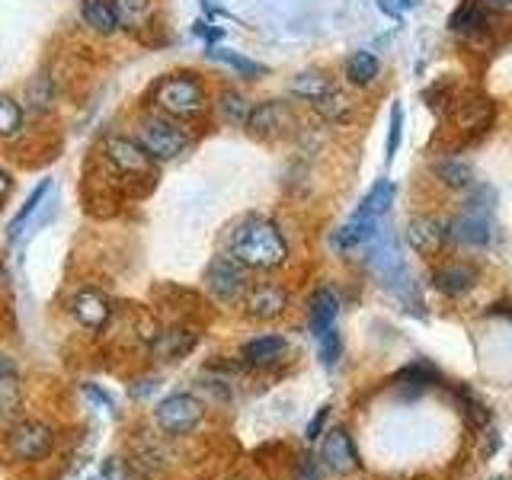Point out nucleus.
Wrapping results in <instances>:
<instances>
[{
	"instance_id": "nucleus-1",
	"label": "nucleus",
	"mask_w": 512,
	"mask_h": 480,
	"mask_svg": "<svg viewBox=\"0 0 512 480\" xmlns=\"http://www.w3.org/2000/svg\"><path fill=\"white\" fill-rule=\"evenodd\" d=\"M228 253H231V260H237L244 269L269 272L288 263V240L282 237L276 221L247 215L231 231Z\"/></svg>"
},
{
	"instance_id": "nucleus-2",
	"label": "nucleus",
	"mask_w": 512,
	"mask_h": 480,
	"mask_svg": "<svg viewBox=\"0 0 512 480\" xmlns=\"http://www.w3.org/2000/svg\"><path fill=\"white\" fill-rule=\"evenodd\" d=\"M151 106L154 112H164V116L183 122V119H199L208 109V93L199 74H167L160 77L154 90H151Z\"/></svg>"
},
{
	"instance_id": "nucleus-3",
	"label": "nucleus",
	"mask_w": 512,
	"mask_h": 480,
	"mask_svg": "<svg viewBox=\"0 0 512 480\" xmlns=\"http://www.w3.org/2000/svg\"><path fill=\"white\" fill-rule=\"evenodd\" d=\"M372 256H368V266H372L375 272V279L388 288V292H394L400 301L410 308V301H413V308H420V295H416V285H413V276H410V269H407V260H404V253H400L397 247V237L391 231H378L372 240Z\"/></svg>"
},
{
	"instance_id": "nucleus-4",
	"label": "nucleus",
	"mask_w": 512,
	"mask_h": 480,
	"mask_svg": "<svg viewBox=\"0 0 512 480\" xmlns=\"http://www.w3.org/2000/svg\"><path fill=\"white\" fill-rule=\"evenodd\" d=\"M448 237H455L464 247H493L496 224H493V189L474 186L464 212L448 224Z\"/></svg>"
},
{
	"instance_id": "nucleus-5",
	"label": "nucleus",
	"mask_w": 512,
	"mask_h": 480,
	"mask_svg": "<svg viewBox=\"0 0 512 480\" xmlns=\"http://www.w3.org/2000/svg\"><path fill=\"white\" fill-rule=\"evenodd\" d=\"M135 141L154 160H176V157H183L189 151V144H192L189 132L180 122L164 116V112H154V109L144 112V116H138Z\"/></svg>"
},
{
	"instance_id": "nucleus-6",
	"label": "nucleus",
	"mask_w": 512,
	"mask_h": 480,
	"mask_svg": "<svg viewBox=\"0 0 512 480\" xmlns=\"http://www.w3.org/2000/svg\"><path fill=\"white\" fill-rule=\"evenodd\" d=\"M205 292L212 295L218 304H234L247 295V269L240 266L237 260H231V256H215L212 263H208L205 269Z\"/></svg>"
},
{
	"instance_id": "nucleus-7",
	"label": "nucleus",
	"mask_w": 512,
	"mask_h": 480,
	"mask_svg": "<svg viewBox=\"0 0 512 480\" xmlns=\"http://www.w3.org/2000/svg\"><path fill=\"white\" fill-rule=\"evenodd\" d=\"M154 420L167 436H189L205 420V407L192 394H170L157 404Z\"/></svg>"
},
{
	"instance_id": "nucleus-8",
	"label": "nucleus",
	"mask_w": 512,
	"mask_h": 480,
	"mask_svg": "<svg viewBox=\"0 0 512 480\" xmlns=\"http://www.w3.org/2000/svg\"><path fill=\"white\" fill-rule=\"evenodd\" d=\"M103 157L109 160L112 170H116L119 176H135V180H148V176L154 173V164H157V160L144 151L135 138H119V135L106 138Z\"/></svg>"
},
{
	"instance_id": "nucleus-9",
	"label": "nucleus",
	"mask_w": 512,
	"mask_h": 480,
	"mask_svg": "<svg viewBox=\"0 0 512 480\" xmlns=\"http://www.w3.org/2000/svg\"><path fill=\"white\" fill-rule=\"evenodd\" d=\"M404 237H407L410 250L420 253V256H439L448 240H452V237H448V224L439 221V218H432V215L410 218Z\"/></svg>"
},
{
	"instance_id": "nucleus-10",
	"label": "nucleus",
	"mask_w": 512,
	"mask_h": 480,
	"mask_svg": "<svg viewBox=\"0 0 512 480\" xmlns=\"http://www.w3.org/2000/svg\"><path fill=\"white\" fill-rule=\"evenodd\" d=\"M320 461L327 464L333 474H352L362 468L356 445H352V436L346 429H330L324 445H320Z\"/></svg>"
},
{
	"instance_id": "nucleus-11",
	"label": "nucleus",
	"mask_w": 512,
	"mask_h": 480,
	"mask_svg": "<svg viewBox=\"0 0 512 480\" xmlns=\"http://www.w3.org/2000/svg\"><path fill=\"white\" fill-rule=\"evenodd\" d=\"M247 314L253 320H276L288 311V292L276 282H263V285H253L247 288Z\"/></svg>"
},
{
	"instance_id": "nucleus-12",
	"label": "nucleus",
	"mask_w": 512,
	"mask_h": 480,
	"mask_svg": "<svg viewBox=\"0 0 512 480\" xmlns=\"http://www.w3.org/2000/svg\"><path fill=\"white\" fill-rule=\"evenodd\" d=\"M13 452L26 458V461H42L48 452H52L55 445V436L52 429H48L45 423H20L13 429Z\"/></svg>"
},
{
	"instance_id": "nucleus-13",
	"label": "nucleus",
	"mask_w": 512,
	"mask_h": 480,
	"mask_svg": "<svg viewBox=\"0 0 512 480\" xmlns=\"http://www.w3.org/2000/svg\"><path fill=\"white\" fill-rule=\"evenodd\" d=\"M199 343V333L189 330V327H167L154 336L151 343V356L160 359V362H180L186 359L192 349Z\"/></svg>"
},
{
	"instance_id": "nucleus-14",
	"label": "nucleus",
	"mask_w": 512,
	"mask_h": 480,
	"mask_svg": "<svg viewBox=\"0 0 512 480\" xmlns=\"http://www.w3.org/2000/svg\"><path fill=\"white\" fill-rule=\"evenodd\" d=\"M477 282H480V272L471 263H448L432 272V285H436V292H442L445 298L468 295Z\"/></svg>"
},
{
	"instance_id": "nucleus-15",
	"label": "nucleus",
	"mask_w": 512,
	"mask_h": 480,
	"mask_svg": "<svg viewBox=\"0 0 512 480\" xmlns=\"http://www.w3.org/2000/svg\"><path fill=\"white\" fill-rule=\"evenodd\" d=\"M247 128L260 138L279 135V132H285V128H292V109H288L285 103H276V100L260 103V106H253Z\"/></svg>"
},
{
	"instance_id": "nucleus-16",
	"label": "nucleus",
	"mask_w": 512,
	"mask_h": 480,
	"mask_svg": "<svg viewBox=\"0 0 512 480\" xmlns=\"http://www.w3.org/2000/svg\"><path fill=\"white\" fill-rule=\"evenodd\" d=\"M71 314L80 327H87V330H103L106 327V320L112 314L109 308V301L100 295V292H93V288H87V292H80L74 295L71 301Z\"/></svg>"
},
{
	"instance_id": "nucleus-17",
	"label": "nucleus",
	"mask_w": 512,
	"mask_h": 480,
	"mask_svg": "<svg viewBox=\"0 0 512 480\" xmlns=\"http://www.w3.org/2000/svg\"><path fill=\"white\" fill-rule=\"evenodd\" d=\"M285 352H288V340L279 333H269V336H256V340H250L244 346V362L253 365V368H269V365H276L279 359H285Z\"/></svg>"
},
{
	"instance_id": "nucleus-18",
	"label": "nucleus",
	"mask_w": 512,
	"mask_h": 480,
	"mask_svg": "<svg viewBox=\"0 0 512 480\" xmlns=\"http://www.w3.org/2000/svg\"><path fill=\"white\" fill-rule=\"evenodd\" d=\"M336 314H340V298H336L330 288H317L308 301V324L311 333L320 336L327 333L330 327H336Z\"/></svg>"
},
{
	"instance_id": "nucleus-19",
	"label": "nucleus",
	"mask_w": 512,
	"mask_h": 480,
	"mask_svg": "<svg viewBox=\"0 0 512 480\" xmlns=\"http://www.w3.org/2000/svg\"><path fill=\"white\" fill-rule=\"evenodd\" d=\"M490 26V16L480 10L477 0H464V4L452 13V20H448V29L455 32L461 39H477L484 36Z\"/></svg>"
},
{
	"instance_id": "nucleus-20",
	"label": "nucleus",
	"mask_w": 512,
	"mask_h": 480,
	"mask_svg": "<svg viewBox=\"0 0 512 480\" xmlns=\"http://www.w3.org/2000/svg\"><path fill=\"white\" fill-rule=\"evenodd\" d=\"M333 87L336 84H333V80L324 71H301V74H295L292 80H288V93L298 96L301 103H311V106H317L320 100H324V96Z\"/></svg>"
},
{
	"instance_id": "nucleus-21",
	"label": "nucleus",
	"mask_w": 512,
	"mask_h": 480,
	"mask_svg": "<svg viewBox=\"0 0 512 480\" xmlns=\"http://www.w3.org/2000/svg\"><path fill=\"white\" fill-rule=\"evenodd\" d=\"M80 20H84V26L93 29L96 36H112V32L119 29L112 0H80Z\"/></svg>"
},
{
	"instance_id": "nucleus-22",
	"label": "nucleus",
	"mask_w": 512,
	"mask_h": 480,
	"mask_svg": "<svg viewBox=\"0 0 512 480\" xmlns=\"http://www.w3.org/2000/svg\"><path fill=\"white\" fill-rule=\"evenodd\" d=\"M436 381H439V372H436L432 365H426V362H413V365L400 368V372L394 375V384H397V388L404 391V394H410V397L429 391Z\"/></svg>"
},
{
	"instance_id": "nucleus-23",
	"label": "nucleus",
	"mask_w": 512,
	"mask_h": 480,
	"mask_svg": "<svg viewBox=\"0 0 512 480\" xmlns=\"http://www.w3.org/2000/svg\"><path fill=\"white\" fill-rule=\"evenodd\" d=\"M375 234H378V221L356 212L340 231H336V247H340V250H356V247L368 244V240H372Z\"/></svg>"
},
{
	"instance_id": "nucleus-24",
	"label": "nucleus",
	"mask_w": 512,
	"mask_h": 480,
	"mask_svg": "<svg viewBox=\"0 0 512 480\" xmlns=\"http://www.w3.org/2000/svg\"><path fill=\"white\" fill-rule=\"evenodd\" d=\"M346 80L352 87H372L378 74H381V61L372 52H352L346 58V68H343Z\"/></svg>"
},
{
	"instance_id": "nucleus-25",
	"label": "nucleus",
	"mask_w": 512,
	"mask_h": 480,
	"mask_svg": "<svg viewBox=\"0 0 512 480\" xmlns=\"http://www.w3.org/2000/svg\"><path fill=\"white\" fill-rule=\"evenodd\" d=\"M23 122H26L23 103L10 93H0V141H13L23 132Z\"/></svg>"
},
{
	"instance_id": "nucleus-26",
	"label": "nucleus",
	"mask_w": 512,
	"mask_h": 480,
	"mask_svg": "<svg viewBox=\"0 0 512 480\" xmlns=\"http://www.w3.org/2000/svg\"><path fill=\"white\" fill-rule=\"evenodd\" d=\"M391 202H394V183H391V180H378L372 189H368V196L362 199V205L356 208V212L365 215V218L381 221L384 212L391 208Z\"/></svg>"
},
{
	"instance_id": "nucleus-27",
	"label": "nucleus",
	"mask_w": 512,
	"mask_h": 480,
	"mask_svg": "<svg viewBox=\"0 0 512 480\" xmlns=\"http://www.w3.org/2000/svg\"><path fill=\"white\" fill-rule=\"evenodd\" d=\"M218 112H221V119L224 122H231V125H247L250 119V112H253V103L247 100L240 90H221L218 96Z\"/></svg>"
},
{
	"instance_id": "nucleus-28",
	"label": "nucleus",
	"mask_w": 512,
	"mask_h": 480,
	"mask_svg": "<svg viewBox=\"0 0 512 480\" xmlns=\"http://www.w3.org/2000/svg\"><path fill=\"white\" fill-rule=\"evenodd\" d=\"M112 10L125 29H144L151 20V0H112Z\"/></svg>"
},
{
	"instance_id": "nucleus-29",
	"label": "nucleus",
	"mask_w": 512,
	"mask_h": 480,
	"mask_svg": "<svg viewBox=\"0 0 512 480\" xmlns=\"http://www.w3.org/2000/svg\"><path fill=\"white\" fill-rule=\"evenodd\" d=\"M215 61H221V64H228L231 71H237L240 77H247V80H260V77H266V64H260V61H253V58H247V55H240V52H231V48H215V52H208Z\"/></svg>"
},
{
	"instance_id": "nucleus-30",
	"label": "nucleus",
	"mask_w": 512,
	"mask_h": 480,
	"mask_svg": "<svg viewBox=\"0 0 512 480\" xmlns=\"http://www.w3.org/2000/svg\"><path fill=\"white\" fill-rule=\"evenodd\" d=\"M314 109L320 112V119L330 122V125H343V122L352 119V103H349V96H346L343 90H336V87H333Z\"/></svg>"
},
{
	"instance_id": "nucleus-31",
	"label": "nucleus",
	"mask_w": 512,
	"mask_h": 480,
	"mask_svg": "<svg viewBox=\"0 0 512 480\" xmlns=\"http://www.w3.org/2000/svg\"><path fill=\"white\" fill-rule=\"evenodd\" d=\"M436 176L445 183V186H452V189H471L474 186V173L471 167L464 164L461 157H445L436 164Z\"/></svg>"
},
{
	"instance_id": "nucleus-32",
	"label": "nucleus",
	"mask_w": 512,
	"mask_h": 480,
	"mask_svg": "<svg viewBox=\"0 0 512 480\" xmlns=\"http://www.w3.org/2000/svg\"><path fill=\"white\" fill-rule=\"evenodd\" d=\"M455 397H458V407H461L464 423H468L471 429H487L490 426V410L480 404L471 388H464V384H461V388L455 391Z\"/></svg>"
},
{
	"instance_id": "nucleus-33",
	"label": "nucleus",
	"mask_w": 512,
	"mask_h": 480,
	"mask_svg": "<svg viewBox=\"0 0 512 480\" xmlns=\"http://www.w3.org/2000/svg\"><path fill=\"white\" fill-rule=\"evenodd\" d=\"M48 192H52V180H42L36 189H32L29 192V196H26V202L20 205V212H16V218L10 221V240H16V234H20L23 228H26V224H29V218L32 215H36V208L45 202V196H48Z\"/></svg>"
},
{
	"instance_id": "nucleus-34",
	"label": "nucleus",
	"mask_w": 512,
	"mask_h": 480,
	"mask_svg": "<svg viewBox=\"0 0 512 480\" xmlns=\"http://www.w3.org/2000/svg\"><path fill=\"white\" fill-rule=\"evenodd\" d=\"M52 100H55L52 80H48L45 74L32 77V80H29V87H26V106H29L32 112H48V109H52Z\"/></svg>"
},
{
	"instance_id": "nucleus-35",
	"label": "nucleus",
	"mask_w": 512,
	"mask_h": 480,
	"mask_svg": "<svg viewBox=\"0 0 512 480\" xmlns=\"http://www.w3.org/2000/svg\"><path fill=\"white\" fill-rule=\"evenodd\" d=\"M317 352H320V362H324L327 368H333L336 362H340V356H343L340 330L330 327L327 333H320V336H317Z\"/></svg>"
},
{
	"instance_id": "nucleus-36",
	"label": "nucleus",
	"mask_w": 512,
	"mask_h": 480,
	"mask_svg": "<svg viewBox=\"0 0 512 480\" xmlns=\"http://www.w3.org/2000/svg\"><path fill=\"white\" fill-rule=\"evenodd\" d=\"M20 407V388H16V375H0V416H10Z\"/></svg>"
},
{
	"instance_id": "nucleus-37",
	"label": "nucleus",
	"mask_w": 512,
	"mask_h": 480,
	"mask_svg": "<svg viewBox=\"0 0 512 480\" xmlns=\"http://www.w3.org/2000/svg\"><path fill=\"white\" fill-rule=\"evenodd\" d=\"M400 128H404V112L400 106L391 109V132H388V160H394L397 148H400Z\"/></svg>"
},
{
	"instance_id": "nucleus-38",
	"label": "nucleus",
	"mask_w": 512,
	"mask_h": 480,
	"mask_svg": "<svg viewBox=\"0 0 512 480\" xmlns=\"http://www.w3.org/2000/svg\"><path fill=\"white\" fill-rule=\"evenodd\" d=\"M480 10L496 20H512V0H477Z\"/></svg>"
},
{
	"instance_id": "nucleus-39",
	"label": "nucleus",
	"mask_w": 512,
	"mask_h": 480,
	"mask_svg": "<svg viewBox=\"0 0 512 480\" xmlns=\"http://www.w3.org/2000/svg\"><path fill=\"white\" fill-rule=\"evenodd\" d=\"M295 480H324V474H320V464L314 458H301L298 468H295Z\"/></svg>"
},
{
	"instance_id": "nucleus-40",
	"label": "nucleus",
	"mask_w": 512,
	"mask_h": 480,
	"mask_svg": "<svg viewBox=\"0 0 512 480\" xmlns=\"http://www.w3.org/2000/svg\"><path fill=\"white\" fill-rule=\"evenodd\" d=\"M327 416H330V407H320V410L314 413V420L308 423V429H304V439H308V442H314V439L320 436V429H324Z\"/></svg>"
},
{
	"instance_id": "nucleus-41",
	"label": "nucleus",
	"mask_w": 512,
	"mask_h": 480,
	"mask_svg": "<svg viewBox=\"0 0 512 480\" xmlns=\"http://www.w3.org/2000/svg\"><path fill=\"white\" fill-rule=\"evenodd\" d=\"M192 36H199L205 42H218L221 39V29L218 26H208V23H196V26H192Z\"/></svg>"
},
{
	"instance_id": "nucleus-42",
	"label": "nucleus",
	"mask_w": 512,
	"mask_h": 480,
	"mask_svg": "<svg viewBox=\"0 0 512 480\" xmlns=\"http://www.w3.org/2000/svg\"><path fill=\"white\" fill-rule=\"evenodd\" d=\"M84 394H87L90 400H96V404H100L103 410H109V413H112V400H109L100 388H96V384H84Z\"/></svg>"
},
{
	"instance_id": "nucleus-43",
	"label": "nucleus",
	"mask_w": 512,
	"mask_h": 480,
	"mask_svg": "<svg viewBox=\"0 0 512 480\" xmlns=\"http://www.w3.org/2000/svg\"><path fill=\"white\" fill-rule=\"evenodd\" d=\"M10 192H13V176L7 170H0V205L10 199Z\"/></svg>"
},
{
	"instance_id": "nucleus-44",
	"label": "nucleus",
	"mask_w": 512,
	"mask_h": 480,
	"mask_svg": "<svg viewBox=\"0 0 512 480\" xmlns=\"http://www.w3.org/2000/svg\"><path fill=\"white\" fill-rule=\"evenodd\" d=\"M487 436H490V442H484V455L490 458V455L496 452V448H500V432H496V429H490Z\"/></svg>"
},
{
	"instance_id": "nucleus-45",
	"label": "nucleus",
	"mask_w": 512,
	"mask_h": 480,
	"mask_svg": "<svg viewBox=\"0 0 512 480\" xmlns=\"http://www.w3.org/2000/svg\"><path fill=\"white\" fill-rule=\"evenodd\" d=\"M0 375H16L13 359H10V356H4V352H0Z\"/></svg>"
},
{
	"instance_id": "nucleus-46",
	"label": "nucleus",
	"mask_w": 512,
	"mask_h": 480,
	"mask_svg": "<svg viewBox=\"0 0 512 480\" xmlns=\"http://www.w3.org/2000/svg\"><path fill=\"white\" fill-rule=\"evenodd\" d=\"M378 7H381L384 13H391V16H400V10L394 7V0H378Z\"/></svg>"
},
{
	"instance_id": "nucleus-47",
	"label": "nucleus",
	"mask_w": 512,
	"mask_h": 480,
	"mask_svg": "<svg viewBox=\"0 0 512 480\" xmlns=\"http://www.w3.org/2000/svg\"><path fill=\"white\" fill-rule=\"evenodd\" d=\"M0 282H7V269H4V260H0Z\"/></svg>"
},
{
	"instance_id": "nucleus-48",
	"label": "nucleus",
	"mask_w": 512,
	"mask_h": 480,
	"mask_svg": "<svg viewBox=\"0 0 512 480\" xmlns=\"http://www.w3.org/2000/svg\"><path fill=\"white\" fill-rule=\"evenodd\" d=\"M493 480H503V477H493Z\"/></svg>"
}]
</instances>
